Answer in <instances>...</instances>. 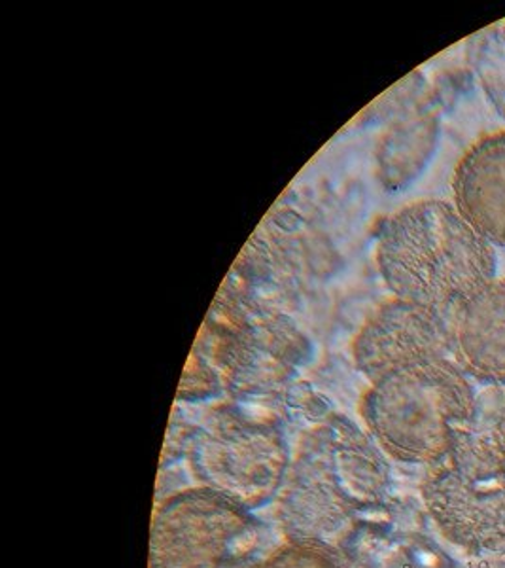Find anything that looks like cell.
Here are the masks:
<instances>
[{
	"label": "cell",
	"mask_w": 505,
	"mask_h": 568,
	"mask_svg": "<svg viewBox=\"0 0 505 568\" xmlns=\"http://www.w3.org/2000/svg\"><path fill=\"white\" fill-rule=\"evenodd\" d=\"M451 355L477 382L505 387V278H494L451 313Z\"/></svg>",
	"instance_id": "cell-8"
},
{
	"label": "cell",
	"mask_w": 505,
	"mask_h": 568,
	"mask_svg": "<svg viewBox=\"0 0 505 568\" xmlns=\"http://www.w3.org/2000/svg\"><path fill=\"white\" fill-rule=\"evenodd\" d=\"M486 438L491 439V444L496 447V452L505 459V394L498 407H496V412H494Z\"/></svg>",
	"instance_id": "cell-13"
},
{
	"label": "cell",
	"mask_w": 505,
	"mask_h": 568,
	"mask_svg": "<svg viewBox=\"0 0 505 568\" xmlns=\"http://www.w3.org/2000/svg\"><path fill=\"white\" fill-rule=\"evenodd\" d=\"M256 519L199 487L165 498L152 516L150 568H234L250 556Z\"/></svg>",
	"instance_id": "cell-4"
},
{
	"label": "cell",
	"mask_w": 505,
	"mask_h": 568,
	"mask_svg": "<svg viewBox=\"0 0 505 568\" xmlns=\"http://www.w3.org/2000/svg\"><path fill=\"white\" fill-rule=\"evenodd\" d=\"M189 466L202 487L250 511L269 503L285 484L288 449L269 426L218 423L195 436Z\"/></svg>",
	"instance_id": "cell-5"
},
{
	"label": "cell",
	"mask_w": 505,
	"mask_h": 568,
	"mask_svg": "<svg viewBox=\"0 0 505 568\" xmlns=\"http://www.w3.org/2000/svg\"><path fill=\"white\" fill-rule=\"evenodd\" d=\"M288 478L290 481L280 500L279 516L292 542L318 544L333 549L349 540L357 510L344 500L309 447H305Z\"/></svg>",
	"instance_id": "cell-7"
},
{
	"label": "cell",
	"mask_w": 505,
	"mask_h": 568,
	"mask_svg": "<svg viewBox=\"0 0 505 568\" xmlns=\"http://www.w3.org/2000/svg\"><path fill=\"white\" fill-rule=\"evenodd\" d=\"M352 355L371 383L411 364L447 358L451 318L443 311L394 297L363 324Z\"/></svg>",
	"instance_id": "cell-6"
},
{
	"label": "cell",
	"mask_w": 505,
	"mask_h": 568,
	"mask_svg": "<svg viewBox=\"0 0 505 568\" xmlns=\"http://www.w3.org/2000/svg\"><path fill=\"white\" fill-rule=\"evenodd\" d=\"M437 112L413 106L390 123L377 144V176L389 192H400L422 175L440 142Z\"/></svg>",
	"instance_id": "cell-11"
},
{
	"label": "cell",
	"mask_w": 505,
	"mask_h": 568,
	"mask_svg": "<svg viewBox=\"0 0 505 568\" xmlns=\"http://www.w3.org/2000/svg\"><path fill=\"white\" fill-rule=\"evenodd\" d=\"M421 493L449 542L470 554L505 548V459L486 434H470L427 466Z\"/></svg>",
	"instance_id": "cell-3"
},
{
	"label": "cell",
	"mask_w": 505,
	"mask_h": 568,
	"mask_svg": "<svg viewBox=\"0 0 505 568\" xmlns=\"http://www.w3.org/2000/svg\"><path fill=\"white\" fill-rule=\"evenodd\" d=\"M362 415L371 436L392 459L432 466L475 433L477 398L456 362L437 358L371 383Z\"/></svg>",
	"instance_id": "cell-2"
},
{
	"label": "cell",
	"mask_w": 505,
	"mask_h": 568,
	"mask_svg": "<svg viewBox=\"0 0 505 568\" xmlns=\"http://www.w3.org/2000/svg\"><path fill=\"white\" fill-rule=\"evenodd\" d=\"M307 447L354 510L377 506L387 495L389 466L357 426L344 420L331 423L318 430Z\"/></svg>",
	"instance_id": "cell-10"
},
{
	"label": "cell",
	"mask_w": 505,
	"mask_h": 568,
	"mask_svg": "<svg viewBox=\"0 0 505 568\" xmlns=\"http://www.w3.org/2000/svg\"><path fill=\"white\" fill-rule=\"evenodd\" d=\"M261 568H349L336 551L309 542H290L277 549Z\"/></svg>",
	"instance_id": "cell-12"
},
{
	"label": "cell",
	"mask_w": 505,
	"mask_h": 568,
	"mask_svg": "<svg viewBox=\"0 0 505 568\" xmlns=\"http://www.w3.org/2000/svg\"><path fill=\"white\" fill-rule=\"evenodd\" d=\"M454 207L493 246L505 248V131L483 136L453 176Z\"/></svg>",
	"instance_id": "cell-9"
},
{
	"label": "cell",
	"mask_w": 505,
	"mask_h": 568,
	"mask_svg": "<svg viewBox=\"0 0 505 568\" xmlns=\"http://www.w3.org/2000/svg\"><path fill=\"white\" fill-rule=\"evenodd\" d=\"M377 265L398 300L453 313L494 281L496 252L451 203L416 201L382 226Z\"/></svg>",
	"instance_id": "cell-1"
}]
</instances>
